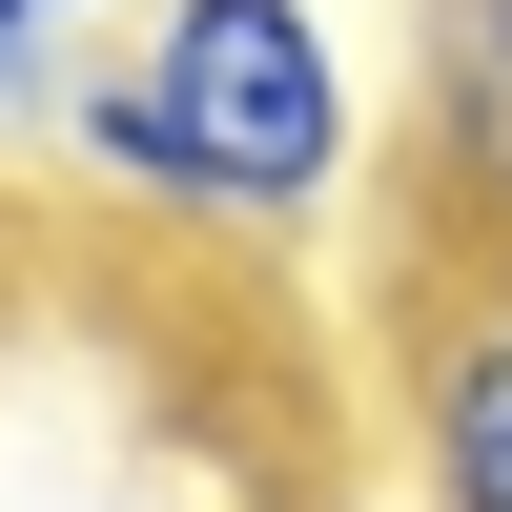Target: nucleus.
<instances>
[{
  "label": "nucleus",
  "mask_w": 512,
  "mask_h": 512,
  "mask_svg": "<svg viewBox=\"0 0 512 512\" xmlns=\"http://www.w3.org/2000/svg\"><path fill=\"white\" fill-rule=\"evenodd\" d=\"M103 205L144 226H226V246H308L369 185V62L328 0H144L103 62L62 82V144Z\"/></svg>",
  "instance_id": "nucleus-1"
},
{
  "label": "nucleus",
  "mask_w": 512,
  "mask_h": 512,
  "mask_svg": "<svg viewBox=\"0 0 512 512\" xmlns=\"http://www.w3.org/2000/svg\"><path fill=\"white\" fill-rule=\"evenodd\" d=\"M410 164H431V205L512 267V0H431L410 21Z\"/></svg>",
  "instance_id": "nucleus-2"
},
{
  "label": "nucleus",
  "mask_w": 512,
  "mask_h": 512,
  "mask_svg": "<svg viewBox=\"0 0 512 512\" xmlns=\"http://www.w3.org/2000/svg\"><path fill=\"white\" fill-rule=\"evenodd\" d=\"M410 492L512 512V267H472V308L410 349Z\"/></svg>",
  "instance_id": "nucleus-3"
},
{
  "label": "nucleus",
  "mask_w": 512,
  "mask_h": 512,
  "mask_svg": "<svg viewBox=\"0 0 512 512\" xmlns=\"http://www.w3.org/2000/svg\"><path fill=\"white\" fill-rule=\"evenodd\" d=\"M62 82H82V62H41V41H0V144H62Z\"/></svg>",
  "instance_id": "nucleus-4"
},
{
  "label": "nucleus",
  "mask_w": 512,
  "mask_h": 512,
  "mask_svg": "<svg viewBox=\"0 0 512 512\" xmlns=\"http://www.w3.org/2000/svg\"><path fill=\"white\" fill-rule=\"evenodd\" d=\"M103 21H144V0H0V41H41V62H82Z\"/></svg>",
  "instance_id": "nucleus-5"
}]
</instances>
